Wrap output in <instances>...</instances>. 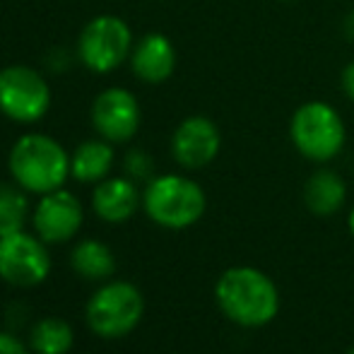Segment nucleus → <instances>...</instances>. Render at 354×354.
Segmentation results:
<instances>
[{
	"label": "nucleus",
	"mask_w": 354,
	"mask_h": 354,
	"mask_svg": "<svg viewBox=\"0 0 354 354\" xmlns=\"http://www.w3.org/2000/svg\"><path fill=\"white\" fill-rule=\"evenodd\" d=\"M214 299L224 316L241 328H263L280 313V289L263 270L236 266L222 272Z\"/></svg>",
	"instance_id": "f257e3e1"
},
{
	"label": "nucleus",
	"mask_w": 354,
	"mask_h": 354,
	"mask_svg": "<svg viewBox=\"0 0 354 354\" xmlns=\"http://www.w3.org/2000/svg\"><path fill=\"white\" fill-rule=\"evenodd\" d=\"M10 176L19 188L46 196L63 188L71 176V154L61 142L44 133H27L12 145L8 157Z\"/></svg>",
	"instance_id": "f03ea898"
},
{
	"label": "nucleus",
	"mask_w": 354,
	"mask_h": 354,
	"mask_svg": "<svg viewBox=\"0 0 354 354\" xmlns=\"http://www.w3.org/2000/svg\"><path fill=\"white\" fill-rule=\"evenodd\" d=\"M207 196L198 181L181 174H164L147 181L142 191V210L154 224L181 232L201 222Z\"/></svg>",
	"instance_id": "7ed1b4c3"
},
{
	"label": "nucleus",
	"mask_w": 354,
	"mask_h": 354,
	"mask_svg": "<svg viewBox=\"0 0 354 354\" xmlns=\"http://www.w3.org/2000/svg\"><path fill=\"white\" fill-rule=\"evenodd\" d=\"M289 140L304 159L328 164L345 149V118L333 104L323 99L304 102L289 118Z\"/></svg>",
	"instance_id": "20e7f679"
},
{
	"label": "nucleus",
	"mask_w": 354,
	"mask_h": 354,
	"mask_svg": "<svg viewBox=\"0 0 354 354\" xmlns=\"http://www.w3.org/2000/svg\"><path fill=\"white\" fill-rule=\"evenodd\" d=\"M145 299L140 289L131 282H109L102 284L89 297L84 306V321L94 335L104 340H118L133 333L142 321Z\"/></svg>",
	"instance_id": "39448f33"
},
{
	"label": "nucleus",
	"mask_w": 354,
	"mask_h": 354,
	"mask_svg": "<svg viewBox=\"0 0 354 354\" xmlns=\"http://www.w3.org/2000/svg\"><path fill=\"white\" fill-rule=\"evenodd\" d=\"M136 46L128 22L118 15H99L84 24L77 39V56L92 73H111L131 58Z\"/></svg>",
	"instance_id": "423d86ee"
},
{
	"label": "nucleus",
	"mask_w": 354,
	"mask_h": 354,
	"mask_svg": "<svg viewBox=\"0 0 354 354\" xmlns=\"http://www.w3.org/2000/svg\"><path fill=\"white\" fill-rule=\"evenodd\" d=\"M51 109L46 77L29 66L0 68V113L15 123H37Z\"/></svg>",
	"instance_id": "0eeeda50"
},
{
	"label": "nucleus",
	"mask_w": 354,
	"mask_h": 354,
	"mask_svg": "<svg viewBox=\"0 0 354 354\" xmlns=\"http://www.w3.org/2000/svg\"><path fill=\"white\" fill-rule=\"evenodd\" d=\"M51 272L48 243L37 234L17 232L0 239V280L12 287H37Z\"/></svg>",
	"instance_id": "6e6552de"
},
{
	"label": "nucleus",
	"mask_w": 354,
	"mask_h": 354,
	"mask_svg": "<svg viewBox=\"0 0 354 354\" xmlns=\"http://www.w3.org/2000/svg\"><path fill=\"white\" fill-rule=\"evenodd\" d=\"M142 121L140 104L126 87H109L92 104V126L99 138L118 145L136 138Z\"/></svg>",
	"instance_id": "1a4fd4ad"
},
{
	"label": "nucleus",
	"mask_w": 354,
	"mask_h": 354,
	"mask_svg": "<svg viewBox=\"0 0 354 354\" xmlns=\"http://www.w3.org/2000/svg\"><path fill=\"white\" fill-rule=\"evenodd\" d=\"M222 149V133L207 116H188L176 126L171 136V157L188 171L205 169L217 159Z\"/></svg>",
	"instance_id": "9d476101"
},
{
	"label": "nucleus",
	"mask_w": 354,
	"mask_h": 354,
	"mask_svg": "<svg viewBox=\"0 0 354 354\" xmlns=\"http://www.w3.org/2000/svg\"><path fill=\"white\" fill-rule=\"evenodd\" d=\"M82 205L66 188H58V191L41 196V201L37 203L32 214L34 232L48 246L71 241L75 234L80 232V227H82Z\"/></svg>",
	"instance_id": "9b49d317"
},
{
	"label": "nucleus",
	"mask_w": 354,
	"mask_h": 354,
	"mask_svg": "<svg viewBox=\"0 0 354 354\" xmlns=\"http://www.w3.org/2000/svg\"><path fill=\"white\" fill-rule=\"evenodd\" d=\"M176 48L171 39L162 32L145 34L140 41H136L131 51V68L140 82L145 84H162L176 71Z\"/></svg>",
	"instance_id": "f8f14e48"
},
{
	"label": "nucleus",
	"mask_w": 354,
	"mask_h": 354,
	"mask_svg": "<svg viewBox=\"0 0 354 354\" xmlns=\"http://www.w3.org/2000/svg\"><path fill=\"white\" fill-rule=\"evenodd\" d=\"M142 205V196L136 181L126 176H106L94 186L92 207L99 219L109 224H123Z\"/></svg>",
	"instance_id": "ddd939ff"
},
{
	"label": "nucleus",
	"mask_w": 354,
	"mask_h": 354,
	"mask_svg": "<svg viewBox=\"0 0 354 354\" xmlns=\"http://www.w3.org/2000/svg\"><path fill=\"white\" fill-rule=\"evenodd\" d=\"M347 201V183L333 169L323 167L313 171L304 183V203L306 210L318 217H330L337 210H342Z\"/></svg>",
	"instance_id": "4468645a"
},
{
	"label": "nucleus",
	"mask_w": 354,
	"mask_h": 354,
	"mask_svg": "<svg viewBox=\"0 0 354 354\" xmlns=\"http://www.w3.org/2000/svg\"><path fill=\"white\" fill-rule=\"evenodd\" d=\"M113 167V142L84 140L71 157V176L80 183H99Z\"/></svg>",
	"instance_id": "2eb2a0df"
},
{
	"label": "nucleus",
	"mask_w": 354,
	"mask_h": 354,
	"mask_svg": "<svg viewBox=\"0 0 354 354\" xmlns=\"http://www.w3.org/2000/svg\"><path fill=\"white\" fill-rule=\"evenodd\" d=\"M71 266L75 272L87 280H106L116 270V258L113 251L99 239H84L71 253Z\"/></svg>",
	"instance_id": "dca6fc26"
},
{
	"label": "nucleus",
	"mask_w": 354,
	"mask_h": 354,
	"mask_svg": "<svg viewBox=\"0 0 354 354\" xmlns=\"http://www.w3.org/2000/svg\"><path fill=\"white\" fill-rule=\"evenodd\" d=\"M75 333L66 318L46 316L32 328L29 347L37 354H68L73 350Z\"/></svg>",
	"instance_id": "f3484780"
},
{
	"label": "nucleus",
	"mask_w": 354,
	"mask_h": 354,
	"mask_svg": "<svg viewBox=\"0 0 354 354\" xmlns=\"http://www.w3.org/2000/svg\"><path fill=\"white\" fill-rule=\"evenodd\" d=\"M29 217L27 191L17 183H0V239L24 232Z\"/></svg>",
	"instance_id": "a211bd4d"
},
{
	"label": "nucleus",
	"mask_w": 354,
	"mask_h": 354,
	"mask_svg": "<svg viewBox=\"0 0 354 354\" xmlns=\"http://www.w3.org/2000/svg\"><path fill=\"white\" fill-rule=\"evenodd\" d=\"M152 157L142 149H133L126 154V174L133 181H145V178L152 176Z\"/></svg>",
	"instance_id": "6ab92c4d"
},
{
	"label": "nucleus",
	"mask_w": 354,
	"mask_h": 354,
	"mask_svg": "<svg viewBox=\"0 0 354 354\" xmlns=\"http://www.w3.org/2000/svg\"><path fill=\"white\" fill-rule=\"evenodd\" d=\"M0 354H29L27 347L22 345V340H17L10 333L0 330Z\"/></svg>",
	"instance_id": "aec40b11"
},
{
	"label": "nucleus",
	"mask_w": 354,
	"mask_h": 354,
	"mask_svg": "<svg viewBox=\"0 0 354 354\" xmlns=\"http://www.w3.org/2000/svg\"><path fill=\"white\" fill-rule=\"evenodd\" d=\"M340 89H342V94H345V97L354 104V61L347 63V66L342 68V73H340Z\"/></svg>",
	"instance_id": "412c9836"
},
{
	"label": "nucleus",
	"mask_w": 354,
	"mask_h": 354,
	"mask_svg": "<svg viewBox=\"0 0 354 354\" xmlns=\"http://www.w3.org/2000/svg\"><path fill=\"white\" fill-rule=\"evenodd\" d=\"M342 34H345L347 41L354 44V10L352 12H347L345 19H342Z\"/></svg>",
	"instance_id": "4be33fe9"
},
{
	"label": "nucleus",
	"mask_w": 354,
	"mask_h": 354,
	"mask_svg": "<svg viewBox=\"0 0 354 354\" xmlns=\"http://www.w3.org/2000/svg\"><path fill=\"white\" fill-rule=\"evenodd\" d=\"M347 227H350V234H352V236H354V205H352L350 214H347Z\"/></svg>",
	"instance_id": "5701e85b"
},
{
	"label": "nucleus",
	"mask_w": 354,
	"mask_h": 354,
	"mask_svg": "<svg viewBox=\"0 0 354 354\" xmlns=\"http://www.w3.org/2000/svg\"><path fill=\"white\" fill-rule=\"evenodd\" d=\"M347 354H354V347H352V350H350V352H347Z\"/></svg>",
	"instance_id": "b1692460"
},
{
	"label": "nucleus",
	"mask_w": 354,
	"mask_h": 354,
	"mask_svg": "<svg viewBox=\"0 0 354 354\" xmlns=\"http://www.w3.org/2000/svg\"><path fill=\"white\" fill-rule=\"evenodd\" d=\"M282 3H289V0H282Z\"/></svg>",
	"instance_id": "393cba45"
}]
</instances>
